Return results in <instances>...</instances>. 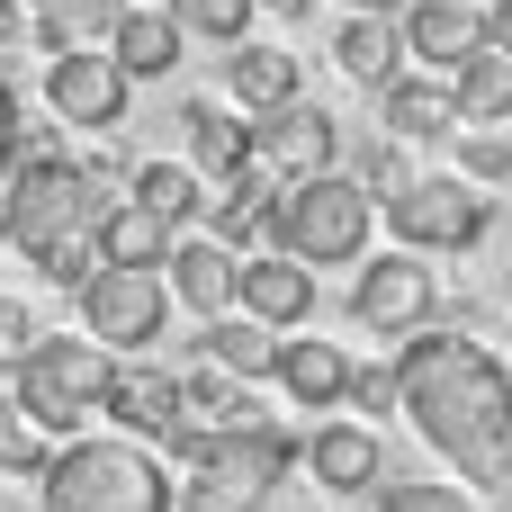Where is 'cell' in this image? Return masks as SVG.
I'll return each instance as SVG.
<instances>
[{"mask_svg": "<svg viewBox=\"0 0 512 512\" xmlns=\"http://www.w3.org/2000/svg\"><path fill=\"white\" fill-rule=\"evenodd\" d=\"M396 414L459 468V495L512 486V369L459 324H423L396 342Z\"/></svg>", "mask_w": 512, "mask_h": 512, "instance_id": "obj_1", "label": "cell"}, {"mask_svg": "<svg viewBox=\"0 0 512 512\" xmlns=\"http://www.w3.org/2000/svg\"><path fill=\"white\" fill-rule=\"evenodd\" d=\"M171 468L144 441L117 432H81L36 468V512H171Z\"/></svg>", "mask_w": 512, "mask_h": 512, "instance_id": "obj_2", "label": "cell"}, {"mask_svg": "<svg viewBox=\"0 0 512 512\" xmlns=\"http://www.w3.org/2000/svg\"><path fill=\"white\" fill-rule=\"evenodd\" d=\"M261 234L297 261V270H342V261H369V234H378V198L351 189L342 171H315V180H288L270 189L261 207Z\"/></svg>", "mask_w": 512, "mask_h": 512, "instance_id": "obj_3", "label": "cell"}, {"mask_svg": "<svg viewBox=\"0 0 512 512\" xmlns=\"http://www.w3.org/2000/svg\"><path fill=\"white\" fill-rule=\"evenodd\" d=\"M99 189L72 171V144L54 135V126H27L18 117V153H9V171H0V234L27 252V243H45V234H63V225H99Z\"/></svg>", "mask_w": 512, "mask_h": 512, "instance_id": "obj_4", "label": "cell"}, {"mask_svg": "<svg viewBox=\"0 0 512 512\" xmlns=\"http://www.w3.org/2000/svg\"><path fill=\"white\" fill-rule=\"evenodd\" d=\"M108 369H117V360H108L99 342H81V333H36L27 360H18V378H9V396H18V414H27V432H36L45 450H63V441H81V432L99 423Z\"/></svg>", "mask_w": 512, "mask_h": 512, "instance_id": "obj_5", "label": "cell"}, {"mask_svg": "<svg viewBox=\"0 0 512 512\" xmlns=\"http://www.w3.org/2000/svg\"><path fill=\"white\" fill-rule=\"evenodd\" d=\"M378 216H387L396 252H414V261H432V252H477V243L495 234V198L468 189L459 171H414L396 198H378Z\"/></svg>", "mask_w": 512, "mask_h": 512, "instance_id": "obj_6", "label": "cell"}, {"mask_svg": "<svg viewBox=\"0 0 512 512\" xmlns=\"http://www.w3.org/2000/svg\"><path fill=\"white\" fill-rule=\"evenodd\" d=\"M297 477V432L288 423H243V432H216L207 441V459H198V477H189V495L216 512H261L279 486Z\"/></svg>", "mask_w": 512, "mask_h": 512, "instance_id": "obj_7", "label": "cell"}, {"mask_svg": "<svg viewBox=\"0 0 512 512\" xmlns=\"http://www.w3.org/2000/svg\"><path fill=\"white\" fill-rule=\"evenodd\" d=\"M72 306H81V342H99L108 360H144L153 342H162V324H171V297H162V270H90L81 288H72Z\"/></svg>", "mask_w": 512, "mask_h": 512, "instance_id": "obj_8", "label": "cell"}, {"mask_svg": "<svg viewBox=\"0 0 512 512\" xmlns=\"http://www.w3.org/2000/svg\"><path fill=\"white\" fill-rule=\"evenodd\" d=\"M333 153H342V117H333V108H315V99H288V108L252 117V135H243V162H252L270 189L333 171Z\"/></svg>", "mask_w": 512, "mask_h": 512, "instance_id": "obj_9", "label": "cell"}, {"mask_svg": "<svg viewBox=\"0 0 512 512\" xmlns=\"http://www.w3.org/2000/svg\"><path fill=\"white\" fill-rule=\"evenodd\" d=\"M126 99H135V81H126L99 45L45 54V108H54V126H72V135H117V126H126Z\"/></svg>", "mask_w": 512, "mask_h": 512, "instance_id": "obj_10", "label": "cell"}, {"mask_svg": "<svg viewBox=\"0 0 512 512\" xmlns=\"http://www.w3.org/2000/svg\"><path fill=\"white\" fill-rule=\"evenodd\" d=\"M351 315H360V333L405 342V333H423V324L441 315V279H432L414 252H369V261H360V288H351Z\"/></svg>", "mask_w": 512, "mask_h": 512, "instance_id": "obj_11", "label": "cell"}, {"mask_svg": "<svg viewBox=\"0 0 512 512\" xmlns=\"http://www.w3.org/2000/svg\"><path fill=\"white\" fill-rule=\"evenodd\" d=\"M297 468L324 486V495H378L387 486V441L369 432V423H315V432H297Z\"/></svg>", "mask_w": 512, "mask_h": 512, "instance_id": "obj_12", "label": "cell"}, {"mask_svg": "<svg viewBox=\"0 0 512 512\" xmlns=\"http://www.w3.org/2000/svg\"><path fill=\"white\" fill-rule=\"evenodd\" d=\"M234 315H252L261 333H306V324H315V270H297L288 252H243V270H234Z\"/></svg>", "mask_w": 512, "mask_h": 512, "instance_id": "obj_13", "label": "cell"}, {"mask_svg": "<svg viewBox=\"0 0 512 512\" xmlns=\"http://www.w3.org/2000/svg\"><path fill=\"white\" fill-rule=\"evenodd\" d=\"M99 423L117 432V441H162L171 423H180V378L162 369V360H117L108 369V396H99Z\"/></svg>", "mask_w": 512, "mask_h": 512, "instance_id": "obj_14", "label": "cell"}, {"mask_svg": "<svg viewBox=\"0 0 512 512\" xmlns=\"http://www.w3.org/2000/svg\"><path fill=\"white\" fill-rule=\"evenodd\" d=\"M351 351L342 342H324V333H279V369H270V387L297 405V414H342V396H351Z\"/></svg>", "mask_w": 512, "mask_h": 512, "instance_id": "obj_15", "label": "cell"}, {"mask_svg": "<svg viewBox=\"0 0 512 512\" xmlns=\"http://www.w3.org/2000/svg\"><path fill=\"white\" fill-rule=\"evenodd\" d=\"M234 252L225 243H207V234H180L171 243V261H162V297L171 306H189L198 324H216V315H234Z\"/></svg>", "mask_w": 512, "mask_h": 512, "instance_id": "obj_16", "label": "cell"}, {"mask_svg": "<svg viewBox=\"0 0 512 512\" xmlns=\"http://www.w3.org/2000/svg\"><path fill=\"white\" fill-rule=\"evenodd\" d=\"M99 54H108L126 81H171V72H180V54H189V36L171 27V9H153V0H126Z\"/></svg>", "mask_w": 512, "mask_h": 512, "instance_id": "obj_17", "label": "cell"}, {"mask_svg": "<svg viewBox=\"0 0 512 512\" xmlns=\"http://www.w3.org/2000/svg\"><path fill=\"white\" fill-rule=\"evenodd\" d=\"M225 108H243V117H270V108H288V99H306V63L288 54V45H234L225 54V90H216Z\"/></svg>", "mask_w": 512, "mask_h": 512, "instance_id": "obj_18", "label": "cell"}, {"mask_svg": "<svg viewBox=\"0 0 512 512\" xmlns=\"http://www.w3.org/2000/svg\"><path fill=\"white\" fill-rule=\"evenodd\" d=\"M378 135H387V144H441V135H459L450 81H441V72H396V81L378 90Z\"/></svg>", "mask_w": 512, "mask_h": 512, "instance_id": "obj_19", "label": "cell"}, {"mask_svg": "<svg viewBox=\"0 0 512 512\" xmlns=\"http://www.w3.org/2000/svg\"><path fill=\"white\" fill-rule=\"evenodd\" d=\"M396 36H405V54H414V63H432L441 81H450V72L486 45L468 0H405V9H396Z\"/></svg>", "mask_w": 512, "mask_h": 512, "instance_id": "obj_20", "label": "cell"}, {"mask_svg": "<svg viewBox=\"0 0 512 512\" xmlns=\"http://www.w3.org/2000/svg\"><path fill=\"white\" fill-rule=\"evenodd\" d=\"M243 135H252L243 108H225V99H180V162H189L207 189L243 171Z\"/></svg>", "mask_w": 512, "mask_h": 512, "instance_id": "obj_21", "label": "cell"}, {"mask_svg": "<svg viewBox=\"0 0 512 512\" xmlns=\"http://www.w3.org/2000/svg\"><path fill=\"white\" fill-rule=\"evenodd\" d=\"M171 225L162 216H144L135 198H108L99 207V225H90V252H99V270H162L171 261Z\"/></svg>", "mask_w": 512, "mask_h": 512, "instance_id": "obj_22", "label": "cell"}, {"mask_svg": "<svg viewBox=\"0 0 512 512\" xmlns=\"http://www.w3.org/2000/svg\"><path fill=\"white\" fill-rule=\"evenodd\" d=\"M189 360H207V369H225L234 387H270V369H279V333H261L252 315H216V324H198V342H189Z\"/></svg>", "mask_w": 512, "mask_h": 512, "instance_id": "obj_23", "label": "cell"}, {"mask_svg": "<svg viewBox=\"0 0 512 512\" xmlns=\"http://www.w3.org/2000/svg\"><path fill=\"white\" fill-rule=\"evenodd\" d=\"M333 72L342 81H360L369 99L405 72V36H396V18H342L333 27Z\"/></svg>", "mask_w": 512, "mask_h": 512, "instance_id": "obj_24", "label": "cell"}, {"mask_svg": "<svg viewBox=\"0 0 512 512\" xmlns=\"http://www.w3.org/2000/svg\"><path fill=\"white\" fill-rule=\"evenodd\" d=\"M171 378H180V414H189L198 432H243V423H261V396H252V387H234L225 369L189 360V369H171Z\"/></svg>", "mask_w": 512, "mask_h": 512, "instance_id": "obj_25", "label": "cell"}, {"mask_svg": "<svg viewBox=\"0 0 512 512\" xmlns=\"http://www.w3.org/2000/svg\"><path fill=\"white\" fill-rule=\"evenodd\" d=\"M126 198H135L144 216H162L171 234H189V225L207 216V180H198L189 162H135V180H126Z\"/></svg>", "mask_w": 512, "mask_h": 512, "instance_id": "obj_26", "label": "cell"}, {"mask_svg": "<svg viewBox=\"0 0 512 512\" xmlns=\"http://www.w3.org/2000/svg\"><path fill=\"white\" fill-rule=\"evenodd\" d=\"M126 0H36L27 9V45L36 54H72V45H108Z\"/></svg>", "mask_w": 512, "mask_h": 512, "instance_id": "obj_27", "label": "cell"}, {"mask_svg": "<svg viewBox=\"0 0 512 512\" xmlns=\"http://www.w3.org/2000/svg\"><path fill=\"white\" fill-rule=\"evenodd\" d=\"M450 99H459V126H504L512 117V54L477 45V54L450 72Z\"/></svg>", "mask_w": 512, "mask_h": 512, "instance_id": "obj_28", "label": "cell"}, {"mask_svg": "<svg viewBox=\"0 0 512 512\" xmlns=\"http://www.w3.org/2000/svg\"><path fill=\"white\" fill-rule=\"evenodd\" d=\"M261 207H270V180L243 162L234 180H216V189H207V243H225V252L243 261V243L261 234Z\"/></svg>", "mask_w": 512, "mask_h": 512, "instance_id": "obj_29", "label": "cell"}, {"mask_svg": "<svg viewBox=\"0 0 512 512\" xmlns=\"http://www.w3.org/2000/svg\"><path fill=\"white\" fill-rule=\"evenodd\" d=\"M333 171H342L351 189H369V198H396V189L414 180L405 144H387V135H351V126H342V153H333Z\"/></svg>", "mask_w": 512, "mask_h": 512, "instance_id": "obj_30", "label": "cell"}, {"mask_svg": "<svg viewBox=\"0 0 512 512\" xmlns=\"http://www.w3.org/2000/svg\"><path fill=\"white\" fill-rule=\"evenodd\" d=\"M90 270H99V252H90V225H63V234L27 243V279H36V288H63V297H72Z\"/></svg>", "mask_w": 512, "mask_h": 512, "instance_id": "obj_31", "label": "cell"}, {"mask_svg": "<svg viewBox=\"0 0 512 512\" xmlns=\"http://www.w3.org/2000/svg\"><path fill=\"white\" fill-rule=\"evenodd\" d=\"M162 9L180 36H216V45H243V27H252V0H162Z\"/></svg>", "mask_w": 512, "mask_h": 512, "instance_id": "obj_32", "label": "cell"}, {"mask_svg": "<svg viewBox=\"0 0 512 512\" xmlns=\"http://www.w3.org/2000/svg\"><path fill=\"white\" fill-rule=\"evenodd\" d=\"M459 180H468V189L512 180V135L504 126H459Z\"/></svg>", "mask_w": 512, "mask_h": 512, "instance_id": "obj_33", "label": "cell"}, {"mask_svg": "<svg viewBox=\"0 0 512 512\" xmlns=\"http://www.w3.org/2000/svg\"><path fill=\"white\" fill-rule=\"evenodd\" d=\"M45 459H54V450H45L36 432H27V414H18V396L0 387V477H27V486H36V468H45Z\"/></svg>", "mask_w": 512, "mask_h": 512, "instance_id": "obj_34", "label": "cell"}, {"mask_svg": "<svg viewBox=\"0 0 512 512\" xmlns=\"http://www.w3.org/2000/svg\"><path fill=\"white\" fill-rule=\"evenodd\" d=\"M342 405H351V423H369V432H378V414H396V360H360Z\"/></svg>", "mask_w": 512, "mask_h": 512, "instance_id": "obj_35", "label": "cell"}, {"mask_svg": "<svg viewBox=\"0 0 512 512\" xmlns=\"http://www.w3.org/2000/svg\"><path fill=\"white\" fill-rule=\"evenodd\" d=\"M378 512H477V504H468L459 486H396V477H387V486H378Z\"/></svg>", "mask_w": 512, "mask_h": 512, "instance_id": "obj_36", "label": "cell"}, {"mask_svg": "<svg viewBox=\"0 0 512 512\" xmlns=\"http://www.w3.org/2000/svg\"><path fill=\"white\" fill-rule=\"evenodd\" d=\"M45 324H27V306L18 297H0V387L18 378V360H27V342H36Z\"/></svg>", "mask_w": 512, "mask_h": 512, "instance_id": "obj_37", "label": "cell"}, {"mask_svg": "<svg viewBox=\"0 0 512 512\" xmlns=\"http://www.w3.org/2000/svg\"><path fill=\"white\" fill-rule=\"evenodd\" d=\"M477 36H486L495 54H512V0H486V9H477Z\"/></svg>", "mask_w": 512, "mask_h": 512, "instance_id": "obj_38", "label": "cell"}, {"mask_svg": "<svg viewBox=\"0 0 512 512\" xmlns=\"http://www.w3.org/2000/svg\"><path fill=\"white\" fill-rule=\"evenodd\" d=\"M18 117H27V99L0 90V171H9V153H18Z\"/></svg>", "mask_w": 512, "mask_h": 512, "instance_id": "obj_39", "label": "cell"}, {"mask_svg": "<svg viewBox=\"0 0 512 512\" xmlns=\"http://www.w3.org/2000/svg\"><path fill=\"white\" fill-rule=\"evenodd\" d=\"M342 9H351V18H396L405 0H342Z\"/></svg>", "mask_w": 512, "mask_h": 512, "instance_id": "obj_40", "label": "cell"}, {"mask_svg": "<svg viewBox=\"0 0 512 512\" xmlns=\"http://www.w3.org/2000/svg\"><path fill=\"white\" fill-rule=\"evenodd\" d=\"M252 9H279V18H306L315 0H252Z\"/></svg>", "mask_w": 512, "mask_h": 512, "instance_id": "obj_41", "label": "cell"}, {"mask_svg": "<svg viewBox=\"0 0 512 512\" xmlns=\"http://www.w3.org/2000/svg\"><path fill=\"white\" fill-rule=\"evenodd\" d=\"M171 512H216V504H198V495H180V504H171Z\"/></svg>", "mask_w": 512, "mask_h": 512, "instance_id": "obj_42", "label": "cell"}, {"mask_svg": "<svg viewBox=\"0 0 512 512\" xmlns=\"http://www.w3.org/2000/svg\"><path fill=\"white\" fill-rule=\"evenodd\" d=\"M0 297H18V288H9V261H0Z\"/></svg>", "mask_w": 512, "mask_h": 512, "instance_id": "obj_43", "label": "cell"}, {"mask_svg": "<svg viewBox=\"0 0 512 512\" xmlns=\"http://www.w3.org/2000/svg\"><path fill=\"white\" fill-rule=\"evenodd\" d=\"M9 9H36V0H9Z\"/></svg>", "mask_w": 512, "mask_h": 512, "instance_id": "obj_44", "label": "cell"}, {"mask_svg": "<svg viewBox=\"0 0 512 512\" xmlns=\"http://www.w3.org/2000/svg\"><path fill=\"white\" fill-rule=\"evenodd\" d=\"M504 342H512V324H504Z\"/></svg>", "mask_w": 512, "mask_h": 512, "instance_id": "obj_45", "label": "cell"}, {"mask_svg": "<svg viewBox=\"0 0 512 512\" xmlns=\"http://www.w3.org/2000/svg\"><path fill=\"white\" fill-rule=\"evenodd\" d=\"M153 9H162V0H153Z\"/></svg>", "mask_w": 512, "mask_h": 512, "instance_id": "obj_46", "label": "cell"}, {"mask_svg": "<svg viewBox=\"0 0 512 512\" xmlns=\"http://www.w3.org/2000/svg\"><path fill=\"white\" fill-rule=\"evenodd\" d=\"M468 9H477V0H468Z\"/></svg>", "mask_w": 512, "mask_h": 512, "instance_id": "obj_47", "label": "cell"}]
</instances>
